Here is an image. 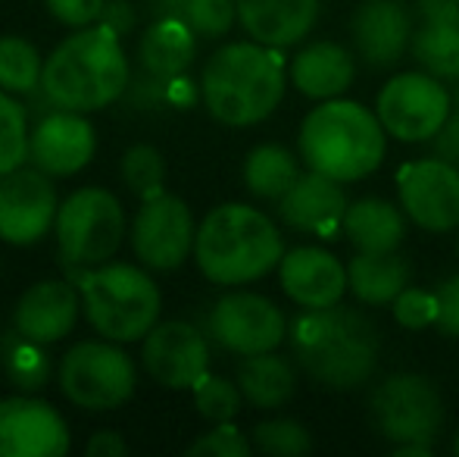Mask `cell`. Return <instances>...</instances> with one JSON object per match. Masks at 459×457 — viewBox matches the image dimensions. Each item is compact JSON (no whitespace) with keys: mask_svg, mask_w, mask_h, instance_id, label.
<instances>
[{"mask_svg":"<svg viewBox=\"0 0 459 457\" xmlns=\"http://www.w3.org/2000/svg\"><path fill=\"white\" fill-rule=\"evenodd\" d=\"M297 154L303 166L338 182H359L372 176L387 154V132L378 113L359 101H319L300 122Z\"/></svg>","mask_w":459,"mask_h":457,"instance_id":"cell-5","label":"cell"},{"mask_svg":"<svg viewBox=\"0 0 459 457\" xmlns=\"http://www.w3.org/2000/svg\"><path fill=\"white\" fill-rule=\"evenodd\" d=\"M284 257L281 232L260 207L219 204L200 220L194 238L197 269L222 288H241L278 269Z\"/></svg>","mask_w":459,"mask_h":457,"instance_id":"cell-4","label":"cell"},{"mask_svg":"<svg viewBox=\"0 0 459 457\" xmlns=\"http://www.w3.org/2000/svg\"><path fill=\"white\" fill-rule=\"evenodd\" d=\"M238 22L254 41L269 48H294L313 31L322 0H235Z\"/></svg>","mask_w":459,"mask_h":457,"instance_id":"cell-22","label":"cell"},{"mask_svg":"<svg viewBox=\"0 0 459 457\" xmlns=\"http://www.w3.org/2000/svg\"><path fill=\"white\" fill-rule=\"evenodd\" d=\"M419 19H459V0H416Z\"/></svg>","mask_w":459,"mask_h":457,"instance_id":"cell-44","label":"cell"},{"mask_svg":"<svg viewBox=\"0 0 459 457\" xmlns=\"http://www.w3.org/2000/svg\"><path fill=\"white\" fill-rule=\"evenodd\" d=\"M456 254H459V242H456Z\"/></svg>","mask_w":459,"mask_h":457,"instance_id":"cell-47","label":"cell"},{"mask_svg":"<svg viewBox=\"0 0 459 457\" xmlns=\"http://www.w3.org/2000/svg\"><path fill=\"white\" fill-rule=\"evenodd\" d=\"M197 57V31L176 16H157L138 41V73L176 82Z\"/></svg>","mask_w":459,"mask_h":457,"instance_id":"cell-24","label":"cell"},{"mask_svg":"<svg viewBox=\"0 0 459 457\" xmlns=\"http://www.w3.org/2000/svg\"><path fill=\"white\" fill-rule=\"evenodd\" d=\"M132 66L122 38L94 22L60 41L44 60L41 94L50 107L75 113H97L128 92Z\"/></svg>","mask_w":459,"mask_h":457,"instance_id":"cell-3","label":"cell"},{"mask_svg":"<svg viewBox=\"0 0 459 457\" xmlns=\"http://www.w3.org/2000/svg\"><path fill=\"white\" fill-rule=\"evenodd\" d=\"M194 408L204 417L206 423H231L244 408V395L238 379L216 376V373H206L197 385H194Z\"/></svg>","mask_w":459,"mask_h":457,"instance_id":"cell-36","label":"cell"},{"mask_svg":"<svg viewBox=\"0 0 459 457\" xmlns=\"http://www.w3.org/2000/svg\"><path fill=\"white\" fill-rule=\"evenodd\" d=\"M82 313V292L73 279L31 282L13 307V326L41 345H56L75 330Z\"/></svg>","mask_w":459,"mask_h":457,"instance_id":"cell-19","label":"cell"},{"mask_svg":"<svg viewBox=\"0 0 459 457\" xmlns=\"http://www.w3.org/2000/svg\"><path fill=\"white\" fill-rule=\"evenodd\" d=\"M454 110V94L444 79L412 69L397 73L381 85L375 98V113L385 126L387 138L403 145H425L431 141Z\"/></svg>","mask_w":459,"mask_h":457,"instance_id":"cell-10","label":"cell"},{"mask_svg":"<svg viewBox=\"0 0 459 457\" xmlns=\"http://www.w3.org/2000/svg\"><path fill=\"white\" fill-rule=\"evenodd\" d=\"M206 336L222 351L250 357V354L278 351L288 338V320L266 294L231 288L206 313Z\"/></svg>","mask_w":459,"mask_h":457,"instance_id":"cell-11","label":"cell"},{"mask_svg":"<svg viewBox=\"0 0 459 457\" xmlns=\"http://www.w3.org/2000/svg\"><path fill=\"white\" fill-rule=\"evenodd\" d=\"M391 313L400 330L425 332L437 323V292L419 286H406L397 298L391 301Z\"/></svg>","mask_w":459,"mask_h":457,"instance_id":"cell-37","label":"cell"},{"mask_svg":"<svg viewBox=\"0 0 459 457\" xmlns=\"http://www.w3.org/2000/svg\"><path fill=\"white\" fill-rule=\"evenodd\" d=\"M241 395L256 410H278L297 395V370L278 351H263L241 357L235 373Z\"/></svg>","mask_w":459,"mask_h":457,"instance_id":"cell-27","label":"cell"},{"mask_svg":"<svg viewBox=\"0 0 459 457\" xmlns=\"http://www.w3.org/2000/svg\"><path fill=\"white\" fill-rule=\"evenodd\" d=\"M278 282L281 292L303 311H322V307L341 304L347 286V263H341L332 250L319 244H300L284 250L278 263Z\"/></svg>","mask_w":459,"mask_h":457,"instance_id":"cell-18","label":"cell"},{"mask_svg":"<svg viewBox=\"0 0 459 457\" xmlns=\"http://www.w3.org/2000/svg\"><path fill=\"white\" fill-rule=\"evenodd\" d=\"M250 452H254V442L235 423H212L210 433L187 445L191 457H247Z\"/></svg>","mask_w":459,"mask_h":457,"instance_id":"cell-38","label":"cell"},{"mask_svg":"<svg viewBox=\"0 0 459 457\" xmlns=\"http://www.w3.org/2000/svg\"><path fill=\"white\" fill-rule=\"evenodd\" d=\"M391 454L394 457H429L431 445H394Z\"/></svg>","mask_w":459,"mask_h":457,"instance_id":"cell-45","label":"cell"},{"mask_svg":"<svg viewBox=\"0 0 459 457\" xmlns=\"http://www.w3.org/2000/svg\"><path fill=\"white\" fill-rule=\"evenodd\" d=\"M341 235L353 244V250H400L406 242V214L387 198H359L347 207Z\"/></svg>","mask_w":459,"mask_h":457,"instance_id":"cell-25","label":"cell"},{"mask_svg":"<svg viewBox=\"0 0 459 457\" xmlns=\"http://www.w3.org/2000/svg\"><path fill=\"white\" fill-rule=\"evenodd\" d=\"M450 452H454L459 457V429H456V435H454V442H450Z\"/></svg>","mask_w":459,"mask_h":457,"instance_id":"cell-46","label":"cell"},{"mask_svg":"<svg viewBox=\"0 0 459 457\" xmlns=\"http://www.w3.org/2000/svg\"><path fill=\"white\" fill-rule=\"evenodd\" d=\"M412 31V13L400 0H363L351 19L353 48L372 69H391L403 60Z\"/></svg>","mask_w":459,"mask_h":457,"instance_id":"cell-21","label":"cell"},{"mask_svg":"<svg viewBox=\"0 0 459 457\" xmlns=\"http://www.w3.org/2000/svg\"><path fill=\"white\" fill-rule=\"evenodd\" d=\"M60 198L54 189V176L38 166H16L0 176V242L35 244L54 229Z\"/></svg>","mask_w":459,"mask_h":457,"instance_id":"cell-14","label":"cell"},{"mask_svg":"<svg viewBox=\"0 0 459 457\" xmlns=\"http://www.w3.org/2000/svg\"><path fill=\"white\" fill-rule=\"evenodd\" d=\"M431 147H435V157H444L459 166V98L447 116V122L441 126V132L431 138Z\"/></svg>","mask_w":459,"mask_h":457,"instance_id":"cell-42","label":"cell"},{"mask_svg":"<svg viewBox=\"0 0 459 457\" xmlns=\"http://www.w3.org/2000/svg\"><path fill=\"white\" fill-rule=\"evenodd\" d=\"M368 417L391 445H431L444 429V398L425 373H391L372 389Z\"/></svg>","mask_w":459,"mask_h":457,"instance_id":"cell-9","label":"cell"},{"mask_svg":"<svg viewBox=\"0 0 459 457\" xmlns=\"http://www.w3.org/2000/svg\"><path fill=\"white\" fill-rule=\"evenodd\" d=\"M132 250L147 269L157 273H172L187 257L194 254V226L191 207L178 195L160 191L153 198H144L132 220Z\"/></svg>","mask_w":459,"mask_h":457,"instance_id":"cell-12","label":"cell"},{"mask_svg":"<svg viewBox=\"0 0 459 457\" xmlns=\"http://www.w3.org/2000/svg\"><path fill=\"white\" fill-rule=\"evenodd\" d=\"M44 347L48 345L22 336L16 326L0 336V370L6 373V379L19 391H29L31 395V391H41L48 385L54 364H50V354Z\"/></svg>","mask_w":459,"mask_h":457,"instance_id":"cell-30","label":"cell"},{"mask_svg":"<svg viewBox=\"0 0 459 457\" xmlns=\"http://www.w3.org/2000/svg\"><path fill=\"white\" fill-rule=\"evenodd\" d=\"M397 204L412 226L431 235L459 229V166L444 157H422L397 172Z\"/></svg>","mask_w":459,"mask_h":457,"instance_id":"cell-13","label":"cell"},{"mask_svg":"<svg viewBox=\"0 0 459 457\" xmlns=\"http://www.w3.org/2000/svg\"><path fill=\"white\" fill-rule=\"evenodd\" d=\"M412 282V263L403 250H381L368 254L357 250L347 263V286L351 294L366 307H385Z\"/></svg>","mask_w":459,"mask_h":457,"instance_id":"cell-26","label":"cell"},{"mask_svg":"<svg viewBox=\"0 0 459 457\" xmlns=\"http://www.w3.org/2000/svg\"><path fill=\"white\" fill-rule=\"evenodd\" d=\"M119 172H122V182H126L141 201L166 191L163 189L166 185V157H163V151L153 145L128 147L119 160Z\"/></svg>","mask_w":459,"mask_h":457,"instance_id":"cell-35","label":"cell"},{"mask_svg":"<svg viewBox=\"0 0 459 457\" xmlns=\"http://www.w3.org/2000/svg\"><path fill=\"white\" fill-rule=\"evenodd\" d=\"M100 25H107L109 31H116V35H128V31H134V25H138V10L132 6V0H107V6H103L100 13Z\"/></svg>","mask_w":459,"mask_h":457,"instance_id":"cell-41","label":"cell"},{"mask_svg":"<svg viewBox=\"0 0 459 457\" xmlns=\"http://www.w3.org/2000/svg\"><path fill=\"white\" fill-rule=\"evenodd\" d=\"M141 366L169 391H191L210 373V345L194 323L166 320L141 338Z\"/></svg>","mask_w":459,"mask_h":457,"instance_id":"cell-15","label":"cell"},{"mask_svg":"<svg viewBox=\"0 0 459 457\" xmlns=\"http://www.w3.org/2000/svg\"><path fill=\"white\" fill-rule=\"evenodd\" d=\"M85 454L88 457H119V454H128V442L122 439L119 433H113V429H100V433H94L91 439H88Z\"/></svg>","mask_w":459,"mask_h":457,"instance_id":"cell-43","label":"cell"},{"mask_svg":"<svg viewBox=\"0 0 459 457\" xmlns=\"http://www.w3.org/2000/svg\"><path fill=\"white\" fill-rule=\"evenodd\" d=\"M288 342L297 366L328 391H357L372 382L385 345L375 320L344 304L297 313Z\"/></svg>","mask_w":459,"mask_h":457,"instance_id":"cell-1","label":"cell"},{"mask_svg":"<svg viewBox=\"0 0 459 457\" xmlns=\"http://www.w3.org/2000/svg\"><path fill=\"white\" fill-rule=\"evenodd\" d=\"M82 292V313L94 332L109 342H141L160 323L163 294L153 276L134 263H100L91 269H73Z\"/></svg>","mask_w":459,"mask_h":457,"instance_id":"cell-6","label":"cell"},{"mask_svg":"<svg viewBox=\"0 0 459 457\" xmlns=\"http://www.w3.org/2000/svg\"><path fill=\"white\" fill-rule=\"evenodd\" d=\"M44 6L66 29H85V25L100 22L107 0H44Z\"/></svg>","mask_w":459,"mask_h":457,"instance_id":"cell-39","label":"cell"},{"mask_svg":"<svg viewBox=\"0 0 459 457\" xmlns=\"http://www.w3.org/2000/svg\"><path fill=\"white\" fill-rule=\"evenodd\" d=\"M97 132L85 113L60 110L38 116L29 132V163L54 179H69L94 160Z\"/></svg>","mask_w":459,"mask_h":457,"instance_id":"cell-17","label":"cell"},{"mask_svg":"<svg viewBox=\"0 0 459 457\" xmlns=\"http://www.w3.org/2000/svg\"><path fill=\"white\" fill-rule=\"evenodd\" d=\"M126 210L119 198L100 185L75 189L60 201L54 223L56 250L69 269H91L109 263L126 242Z\"/></svg>","mask_w":459,"mask_h":457,"instance_id":"cell-7","label":"cell"},{"mask_svg":"<svg viewBox=\"0 0 459 457\" xmlns=\"http://www.w3.org/2000/svg\"><path fill=\"white\" fill-rule=\"evenodd\" d=\"M288 79L303 98L316 104L341 98L357 79V57L338 41H313L294 54Z\"/></svg>","mask_w":459,"mask_h":457,"instance_id":"cell-23","label":"cell"},{"mask_svg":"<svg viewBox=\"0 0 459 457\" xmlns=\"http://www.w3.org/2000/svg\"><path fill=\"white\" fill-rule=\"evenodd\" d=\"M56 382L69 404L103 414L132 401L138 389V366L119 342H75L60 357Z\"/></svg>","mask_w":459,"mask_h":457,"instance_id":"cell-8","label":"cell"},{"mask_svg":"<svg viewBox=\"0 0 459 457\" xmlns=\"http://www.w3.org/2000/svg\"><path fill=\"white\" fill-rule=\"evenodd\" d=\"M288 82L281 50L250 38L212 50L200 73V98L216 122L247 128L281 107Z\"/></svg>","mask_w":459,"mask_h":457,"instance_id":"cell-2","label":"cell"},{"mask_svg":"<svg viewBox=\"0 0 459 457\" xmlns=\"http://www.w3.org/2000/svg\"><path fill=\"white\" fill-rule=\"evenodd\" d=\"M347 207H351V198L344 191V182L322 176L316 170H307L290 185L288 195L278 201V216H281L284 226L297 232H313L319 238H338Z\"/></svg>","mask_w":459,"mask_h":457,"instance_id":"cell-20","label":"cell"},{"mask_svg":"<svg viewBox=\"0 0 459 457\" xmlns=\"http://www.w3.org/2000/svg\"><path fill=\"white\" fill-rule=\"evenodd\" d=\"M44 60L41 50L22 35L0 38V88L16 98H31L41 92Z\"/></svg>","mask_w":459,"mask_h":457,"instance_id":"cell-32","label":"cell"},{"mask_svg":"<svg viewBox=\"0 0 459 457\" xmlns=\"http://www.w3.org/2000/svg\"><path fill=\"white\" fill-rule=\"evenodd\" d=\"M410 54L425 73L459 82V19H419Z\"/></svg>","mask_w":459,"mask_h":457,"instance_id":"cell-29","label":"cell"},{"mask_svg":"<svg viewBox=\"0 0 459 457\" xmlns=\"http://www.w3.org/2000/svg\"><path fill=\"white\" fill-rule=\"evenodd\" d=\"M29 116L16 94L0 88V176L29 160Z\"/></svg>","mask_w":459,"mask_h":457,"instance_id":"cell-34","label":"cell"},{"mask_svg":"<svg viewBox=\"0 0 459 457\" xmlns=\"http://www.w3.org/2000/svg\"><path fill=\"white\" fill-rule=\"evenodd\" d=\"M437 292V323L435 330L444 338H459V273L447 276Z\"/></svg>","mask_w":459,"mask_h":457,"instance_id":"cell-40","label":"cell"},{"mask_svg":"<svg viewBox=\"0 0 459 457\" xmlns=\"http://www.w3.org/2000/svg\"><path fill=\"white\" fill-rule=\"evenodd\" d=\"M73 445L54 404L29 391L0 401V457H63Z\"/></svg>","mask_w":459,"mask_h":457,"instance_id":"cell-16","label":"cell"},{"mask_svg":"<svg viewBox=\"0 0 459 457\" xmlns=\"http://www.w3.org/2000/svg\"><path fill=\"white\" fill-rule=\"evenodd\" d=\"M256 452L269 457H300L313 452V435L309 426H303L294 417H273V420H260L250 433Z\"/></svg>","mask_w":459,"mask_h":457,"instance_id":"cell-33","label":"cell"},{"mask_svg":"<svg viewBox=\"0 0 459 457\" xmlns=\"http://www.w3.org/2000/svg\"><path fill=\"white\" fill-rule=\"evenodd\" d=\"M153 16H176L197 31V38L216 41L238 22L235 0H151Z\"/></svg>","mask_w":459,"mask_h":457,"instance_id":"cell-31","label":"cell"},{"mask_svg":"<svg viewBox=\"0 0 459 457\" xmlns=\"http://www.w3.org/2000/svg\"><path fill=\"white\" fill-rule=\"evenodd\" d=\"M303 176V160L290 147L266 141L256 145L244 160V185L260 201H281L290 191V185Z\"/></svg>","mask_w":459,"mask_h":457,"instance_id":"cell-28","label":"cell"}]
</instances>
